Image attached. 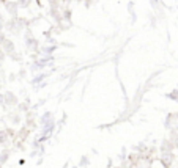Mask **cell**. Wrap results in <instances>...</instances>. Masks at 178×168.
<instances>
[{"label":"cell","mask_w":178,"mask_h":168,"mask_svg":"<svg viewBox=\"0 0 178 168\" xmlns=\"http://www.w3.org/2000/svg\"><path fill=\"white\" fill-rule=\"evenodd\" d=\"M3 156H0V162H5L8 159V153H2Z\"/></svg>","instance_id":"277c9868"},{"label":"cell","mask_w":178,"mask_h":168,"mask_svg":"<svg viewBox=\"0 0 178 168\" xmlns=\"http://www.w3.org/2000/svg\"><path fill=\"white\" fill-rule=\"evenodd\" d=\"M5 140H7V135H5V134H2V132H0V143H3Z\"/></svg>","instance_id":"5b68a950"},{"label":"cell","mask_w":178,"mask_h":168,"mask_svg":"<svg viewBox=\"0 0 178 168\" xmlns=\"http://www.w3.org/2000/svg\"><path fill=\"white\" fill-rule=\"evenodd\" d=\"M8 10H10V11L14 14V13H16V5H14V7H13V5H10V7H8Z\"/></svg>","instance_id":"8992f818"},{"label":"cell","mask_w":178,"mask_h":168,"mask_svg":"<svg viewBox=\"0 0 178 168\" xmlns=\"http://www.w3.org/2000/svg\"><path fill=\"white\" fill-rule=\"evenodd\" d=\"M50 118H52V116H50V113H46V115L43 116V119H41V123H43V124L49 123V121H50Z\"/></svg>","instance_id":"3957f363"},{"label":"cell","mask_w":178,"mask_h":168,"mask_svg":"<svg viewBox=\"0 0 178 168\" xmlns=\"http://www.w3.org/2000/svg\"><path fill=\"white\" fill-rule=\"evenodd\" d=\"M176 145H178V138H176Z\"/></svg>","instance_id":"ba28073f"},{"label":"cell","mask_w":178,"mask_h":168,"mask_svg":"<svg viewBox=\"0 0 178 168\" xmlns=\"http://www.w3.org/2000/svg\"><path fill=\"white\" fill-rule=\"evenodd\" d=\"M2 101H3V99H2V96H0V102H2Z\"/></svg>","instance_id":"52a82bcc"},{"label":"cell","mask_w":178,"mask_h":168,"mask_svg":"<svg viewBox=\"0 0 178 168\" xmlns=\"http://www.w3.org/2000/svg\"><path fill=\"white\" fill-rule=\"evenodd\" d=\"M3 46H5L7 52H13V51H14V46H13V42H11V41H5V42H3Z\"/></svg>","instance_id":"7a4b0ae2"},{"label":"cell","mask_w":178,"mask_h":168,"mask_svg":"<svg viewBox=\"0 0 178 168\" xmlns=\"http://www.w3.org/2000/svg\"><path fill=\"white\" fill-rule=\"evenodd\" d=\"M172 160H173V156H172L170 153H166V154H164V157H162L164 165H170V163H172Z\"/></svg>","instance_id":"6da1fadb"}]
</instances>
